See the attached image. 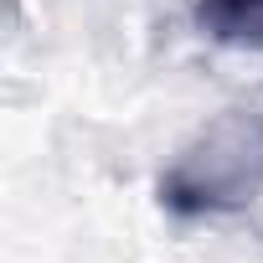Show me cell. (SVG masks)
<instances>
[{
  "mask_svg": "<svg viewBox=\"0 0 263 263\" xmlns=\"http://www.w3.org/2000/svg\"><path fill=\"white\" fill-rule=\"evenodd\" d=\"M263 196V108H222L176 150L160 176L171 217H232Z\"/></svg>",
  "mask_w": 263,
  "mask_h": 263,
  "instance_id": "cell-1",
  "label": "cell"
},
{
  "mask_svg": "<svg viewBox=\"0 0 263 263\" xmlns=\"http://www.w3.org/2000/svg\"><path fill=\"white\" fill-rule=\"evenodd\" d=\"M196 26L222 47L263 57V0H196Z\"/></svg>",
  "mask_w": 263,
  "mask_h": 263,
  "instance_id": "cell-2",
  "label": "cell"
}]
</instances>
